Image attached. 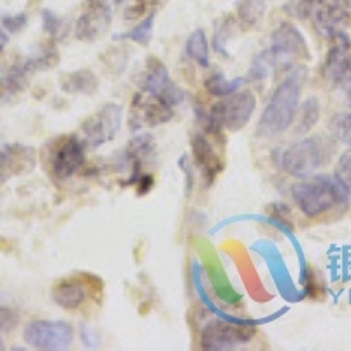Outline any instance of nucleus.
<instances>
[{"label": "nucleus", "mask_w": 351, "mask_h": 351, "mask_svg": "<svg viewBox=\"0 0 351 351\" xmlns=\"http://www.w3.org/2000/svg\"><path fill=\"white\" fill-rule=\"evenodd\" d=\"M304 76H306L304 69L297 67L278 84L260 116L258 134L265 137L280 136L293 125L300 106Z\"/></svg>", "instance_id": "nucleus-1"}, {"label": "nucleus", "mask_w": 351, "mask_h": 351, "mask_svg": "<svg viewBox=\"0 0 351 351\" xmlns=\"http://www.w3.org/2000/svg\"><path fill=\"white\" fill-rule=\"evenodd\" d=\"M291 197L304 216L318 218L346 202L348 192L330 176L313 174L291 186Z\"/></svg>", "instance_id": "nucleus-2"}, {"label": "nucleus", "mask_w": 351, "mask_h": 351, "mask_svg": "<svg viewBox=\"0 0 351 351\" xmlns=\"http://www.w3.org/2000/svg\"><path fill=\"white\" fill-rule=\"evenodd\" d=\"M328 160L327 146L319 137H304L285 149L281 164L287 174L293 178L313 176Z\"/></svg>", "instance_id": "nucleus-3"}, {"label": "nucleus", "mask_w": 351, "mask_h": 351, "mask_svg": "<svg viewBox=\"0 0 351 351\" xmlns=\"http://www.w3.org/2000/svg\"><path fill=\"white\" fill-rule=\"evenodd\" d=\"M256 109V99L250 90H237L216 102L209 109L211 120L218 125L221 130L239 132L252 120L253 112Z\"/></svg>", "instance_id": "nucleus-4"}, {"label": "nucleus", "mask_w": 351, "mask_h": 351, "mask_svg": "<svg viewBox=\"0 0 351 351\" xmlns=\"http://www.w3.org/2000/svg\"><path fill=\"white\" fill-rule=\"evenodd\" d=\"M256 328L247 324H230L213 318L200 332V348L206 351H227L247 344L255 337Z\"/></svg>", "instance_id": "nucleus-5"}, {"label": "nucleus", "mask_w": 351, "mask_h": 351, "mask_svg": "<svg viewBox=\"0 0 351 351\" xmlns=\"http://www.w3.org/2000/svg\"><path fill=\"white\" fill-rule=\"evenodd\" d=\"M123 109L120 104L108 102L100 106L92 116H88L81 125V141L90 149L100 148L104 144L111 143L120 132Z\"/></svg>", "instance_id": "nucleus-6"}, {"label": "nucleus", "mask_w": 351, "mask_h": 351, "mask_svg": "<svg viewBox=\"0 0 351 351\" xmlns=\"http://www.w3.org/2000/svg\"><path fill=\"white\" fill-rule=\"evenodd\" d=\"M23 339L28 346L43 351L67 350L74 341V328L64 319H36L25 327Z\"/></svg>", "instance_id": "nucleus-7"}, {"label": "nucleus", "mask_w": 351, "mask_h": 351, "mask_svg": "<svg viewBox=\"0 0 351 351\" xmlns=\"http://www.w3.org/2000/svg\"><path fill=\"white\" fill-rule=\"evenodd\" d=\"M174 108L160 97L148 92H139L134 95L128 112V128L134 132L143 128L158 127L172 120Z\"/></svg>", "instance_id": "nucleus-8"}, {"label": "nucleus", "mask_w": 351, "mask_h": 351, "mask_svg": "<svg viewBox=\"0 0 351 351\" xmlns=\"http://www.w3.org/2000/svg\"><path fill=\"white\" fill-rule=\"evenodd\" d=\"M327 40L330 46L324 62V77L332 86L346 90L351 86V39L343 30Z\"/></svg>", "instance_id": "nucleus-9"}, {"label": "nucleus", "mask_w": 351, "mask_h": 351, "mask_svg": "<svg viewBox=\"0 0 351 351\" xmlns=\"http://www.w3.org/2000/svg\"><path fill=\"white\" fill-rule=\"evenodd\" d=\"M137 83H139L141 92H148L152 95L160 97L172 108L184 99V92L171 80L164 62L155 58V56H149L146 60V67H144Z\"/></svg>", "instance_id": "nucleus-10"}, {"label": "nucleus", "mask_w": 351, "mask_h": 351, "mask_svg": "<svg viewBox=\"0 0 351 351\" xmlns=\"http://www.w3.org/2000/svg\"><path fill=\"white\" fill-rule=\"evenodd\" d=\"M86 146L76 136H64L55 143L51 156H49V171L58 181H65L76 174L84 165Z\"/></svg>", "instance_id": "nucleus-11"}, {"label": "nucleus", "mask_w": 351, "mask_h": 351, "mask_svg": "<svg viewBox=\"0 0 351 351\" xmlns=\"http://www.w3.org/2000/svg\"><path fill=\"white\" fill-rule=\"evenodd\" d=\"M112 9L109 0H84L80 16L74 23V36L83 43H93L109 30Z\"/></svg>", "instance_id": "nucleus-12"}, {"label": "nucleus", "mask_w": 351, "mask_h": 351, "mask_svg": "<svg viewBox=\"0 0 351 351\" xmlns=\"http://www.w3.org/2000/svg\"><path fill=\"white\" fill-rule=\"evenodd\" d=\"M267 49L278 62V67L291 65L293 60L309 58L306 39L302 37L299 28L293 23H288V21H283L274 28L271 36V46Z\"/></svg>", "instance_id": "nucleus-13"}, {"label": "nucleus", "mask_w": 351, "mask_h": 351, "mask_svg": "<svg viewBox=\"0 0 351 351\" xmlns=\"http://www.w3.org/2000/svg\"><path fill=\"white\" fill-rule=\"evenodd\" d=\"M316 32L328 39L334 34L343 32L351 25L350 0H325L311 18Z\"/></svg>", "instance_id": "nucleus-14"}, {"label": "nucleus", "mask_w": 351, "mask_h": 351, "mask_svg": "<svg viewBox=\"0 0 351 351\" xmlns=\"http://www.w3.org/2000/svg\"><path fill=\"white\" fill-rule=\"evenodd\" d=\"M192 155L204 184H206V186L215 184L219 172L223 171V160L219 158V155L216 153L215 146H213L211 141L208 139V134H202V132H200V134H193Z\"/></svg>", "instance_id": "nucleus-15"}, {"label": "nucleus", "mask_w": 351, "mask_h": 351, "mask_svg": "<svg viewBox=\"0 0 351 351\" xmlns=\"http://www.w3.org/2000/svg\"><path fill=\"white\" fill-rule=\"evenodd\" d=\"M36 165V155L32 148L21 144L0 146V181L9 180L11 176L30 172Z\"/></svg>", "instance_id": "nucleus-16"}, {"label": "nucleus", "mask_w": 351, "mask_h": 351, "mask_svg": "<svg viewBox=\"0 0 351 351\" xmlns=\"http://www.w3.org/2000/svg\"><path fill=\"white\" fill-rule=\"evenodd\" d=\"M125 156L132 167V178L137 181L143 176V171L146 165L155 164L156 158V144L149 134L132 137L125 148Z\"/></svg>", "instance_id": "nucleus-17"}, {"label": "nucleus", "mask_w": 351, "mask_h": 351, "mask_svg": "<svg viewBox=\"0 0 351 351\" xmlns=\"http://www.w3.org/2000/svg\"><path fill=\"white\" fill-rule=\"evenodd\" d=\"M53 302L60 306L62 309H77L88 299L86 285L77 278H64L53 287L51 291Z\"/></svg>", "instance_id": "nucleus-18"}, {"label": "nucleus", "mask_w": 351, "mask_h": 351, "mask_svg": "<svg viewBox=\"0 0 351 351\" xmlns=\"http://www.w3.org/2000/svg\"><path fill=\"white\" fill-rule=\"evenodd\" d=\"M32 72L28 71L23 62L14 64L4 76H0V100L2 102H11L18 95L25 92L28 86V77Z\"/></svg>", "instance_id": "nucleus-19"}, {"label": "nucleus", "mask_w": 351, "mask_h": 351, "mask_svg": "<svg viewBox=\"0 0 351 351\" xmlns=\"http://www.w3.org/2000/svg\"><path fill=\"white\" fill-rule=\"evenodd\" d=\"M60 88L69 95H93L99 90V77L90 69L67 72L60 80Z\"/></svg>", "instance_id": "nucleus-20"}, {"label": "nucleus", "mask_w": 351, "mask_h": 351, "mask_svg": "<svg viewBox=\"0 0 351 351\" xmlns=\"http://www.w3.org/2000/svg\"><path fill=\"white\" fill-rule=\"evenodd\" d=\"M267 11L265 0H239L237 2V23L243 30H253L258 27Z\"/></svg>", "instance_id": "nucleus-21"}, {"label": "nucleus", "mask_w": 351, "mask_h": 351, "mask_svg": "<svg viewBox=\"0 0 351 351\" xmlns=\"http://www.w3.org/2000/svg\"><path fill=\"white\" fill-rule=\"evenodd\" d=\"M319 114H322V106H319V100L316 97H309L299 106V111L295 116V134L302 136L311 132L313 127L319 121Z\"/></svg>", "instance_id": "nucleus-22"}, {"label": "nucleus", "mask_w": 351, "mask_h": 351, "mask_svg": "<svg viewBox=\"0 0 351 351\" xmlns=\"http://www.w3.org/2000/svg\"><path fill=\"white\" fill-rule=\"evenodd\" d=\"M186 55L195 62L200 67H209V44L206 39V34H204L202 28H197L195 32L190 34L186 40Z\"/></svg>", "instance_id": "nucleus-23"}, {"label": "nucleus", "mask_w": 351, "mask_h": 351, "mask_svg": "<svg viewBox=\"0 0 351 351\" xmlns=\"http://www.w3.org/2000/svg\"><path fill=\"white\" fill-rule=\"evenodd\" d=\"M244 83H246V80H244V77L227 80V77H225L221 72H215V74H211V76L206 80L204 86H206L208 93H211V95L219 97V99H221V97H227V95H230V93L241 90Z\"/></svg>", "instance_id": "nucleus-24"}, {"label": "nucleus", "mask_w": 351, "mask_h": 351, "mask_svg": "<svg viewBox=\"0 0 351 351\" xmlns=\"http://www.w3.org/2000/svg\"><path fill=\"white\" fill-rule=\"evenodd\" d=\"M278 69V62L272 56V53L269 49H263L262 53L253 58V64L247 72V77L252 81H265L272 76Z\"/></svg>", "instance_id": "nucleus-25"}, {"label": "nucleus", "mask_w": 351, "mask_h": 351, "mask_svg": "<svg viewBox=\"0 0 351 351\" xmlns=\"http://www.w3.org/2000/svg\"><path fill=\"white\" fill-rule=\"evenodd\" d=\"M234 30H236V20L232 16H223L216 21L215 32H213V48H215V51H218L219 55H228L227 44L234 37Z\"/></svg>", "instance_id": "nucleus-26"}, {"label": "nucleus", "mask_w": 351, "mask_h": 351, "mask_svg": "<svg viewBox=\"0 0 351 351\" xmlns=\"http://www.w3.org/2000/svg\"><path fill=\"white\" fill-rule=\"evenodd\" d=\"M330 134L337 143L351 148V111L337 112L330 120Z\"/></svg>", "instance_id": "nucleus-27"}, {"label": "nucleus", "mask_w": 351, "mask_h": 351, "mask_svg": "<svg viewBox=\"0 0 351 351\" xmlns=\"http://www.w3.org/2000/svg\"><path fill=\"white\" fill-rule=\"evenodd\" d=\"M324 2L325 0H288L287 5H285V11L295 20L307 21L315 16V12L318 11L319 5Z\"/></svg>", "instance_id": "nucleus-28"}, {"label": "nucleus", "mask_w": 351, "mask_h": 351, "mask_svg": "<svg viewBox=\"0 0 351 351\" xmlns=\"http://www.w3.org/2000/svg\"><path fill=\"white\" fill-rule=\"evenodd\" d=\"M153 27H155V12H149L148 16L144 18L141 23H137L132 30L123 34L121 39L134 40V43L141 44V46H148L153 37Z\"/></svg>", "instance_id": "nucleus-29"}, {"label": "nucleus", "mask_w": 351, "mask_h": 351, "mask_svg": "<svg viewBox=\"0 0 351 351\" xmlns=\"http://www.w3.org/2000/svg\"><path fill=\"white\" fill-rule=\"evenodd\" d=\"M334 180L351 195V148L341 153L334 169Z\"/></svg>", "instance_id": "nucleus-30"}, {"label": "nucleus", "mask_w": 351, "mask_h": 351, "mask_svg": "<svg viewBox=\"0 0 351 351\" xmlns=\"http://www.w3.org/2000/svg\"><path fill=\"white\" fill-rule=\"evenodd\" d=\"M40 18H43L44 32L48 34L49 37H53V39H56V37L60 36L62 25L64 23H62V18L58 16V14H55L51 9H44L43 14H40Z\"/></svg>", "instance_id": "nucleus-31"}, {"label": "nucleus", "mask_w": 351, "mask_h": 351, "mask_svg": "<svg viewBox=\"0 0 351 351\" xmlns=\"http://www.w3.org/2000/svg\"><path fill=\"white\" fill-rule=\"evenodd\" d=\"M304 290H306V293L311 297V299H319L322 293H324L325 287L324 283H322V278H319V274H316V271H313V269H309L306 278H304Z\"/></svg>", "instance_id": "nucleus-32"}, {"label": "nucleus", "mask_w": 351, "mask_h": 351, "mask_svg": "<svg viewBox=\"0 0 351 351\" xmlns=\"http://www.w3.org/2000/svg\"><path fill=\"white\" fill-rule=\"evenodd\" d=\"M18 325V313L8 306H0V334L14 330Z\"/></svg>", "instance_id": "nucleus-33"}, {"label": "nucleus", "mask_w": 351, "mask_h": 351, "mask_svg": "<svg viewBox=\"0 0 351 351\" xmlns=\"http://www.w3.org/2000/svg\"><path fill=\"white\" fill-rule=\"evenodd\" d=\"M2 27L8 30L9 34H20L28 23V16L25 12L20 14H11V16H2Z\"/></svg>", "instance_id": "nucleus-34"}, {"label": "nucleus", "mask_w": 351, "mask_h": 351, "mask_svg": "<svg viewBox=\"0 0 351 351\" xmlns=\"http://www.w3.org/2000/svg\"><path fill=\"white\" fill-rule=\"evenodd\" d=\"M9 43V37H8V34L4 32V30H2V28H0V51H2V49H4V46L5 44Z\"/></svg>", "instance_id": "nucleus-35"}, {"label": "nucleus", "mask_w": 351, "mask_h": 351, "mask_svg": "<svg viewBox=\"0 0 351 351\" xmlns=\"http://www.w3.org/2000/svg\"><path fill=\"white\" fill-rule=\"evenodd\" d=\"M344 92H346V102H348V106H350V108H351V86H348L346 90H344Z\"/></svg>", "instance_id": "nucleus-36"}, {"label": "nucleus", "mask_w": 351, "mask_h": 351, "mask_svg": "<svg viewBox=\"0 0 351 351\" xmlns=\"http://www.w3.org/2000/svg\"><path fill=\"white\" fill-rule=\"evenodd\" d=\"M0 350H4V341H2V337H0Z\"/></svg>", "instance_id": "nucleus-37"}, {"label": "nucleus", "mask_w": 351, "mask_h": 351, "mask_svg": "<svg viewBox=\"0 0 351 351\" xmlns=\"http://www.w3.org/2000/svg\"><path fill=\"white\" fill-rule=\"evenodd\" d=\"M112 2H114V4H121L123 0H112Z\"/></svg>", "instance_id": "nucleus-38"}, {"label": "nucleus", "mask_w": 351, "mask_h": 351, "mask_svg": "<svg viewBox=\"0 0 351 351\" xmlns=\"http://www.w3.org/2000/svg\"><path fill=\"white\" fill-rule=\"evenodd\" d=\"M152 2H155V0H152Z\"/></svg>", "instance_id": "nucleus-39"}]
</instances>
